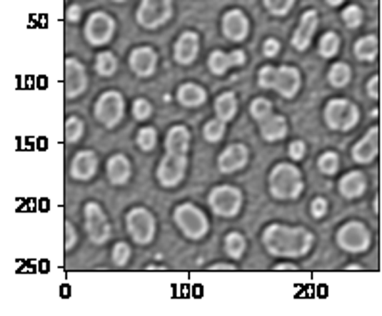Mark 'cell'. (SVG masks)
Segmentation results:
<instances>
[{"instance_id": "27", "label": "cell", "mask_w": 382, "mask_h": 316, "mask_svg": "<svg viewBox=\"0 0 382 316\" xmlns=\"http://www.w3.org/2000/svg\"><path fill=\"white\" fill-rule=\"evenodd\" d=\"M177 102L183 106V108H200L208 100V92L206 88L196 83H183L177 88Z\"/></svg>"}, {"instance_id": "3", "label": "cell", "mask_w": 382, "mask_h": 316, "mask_svg": "<svg viewBox=\"0 0 382 316\" xmlns=\"http://www.w3.org/2000/svg\"><path fill=\"white\" fill-rule=\"evenodd\" d=\"M173 220H175V226L183 232V236L192 240V242L202 240L210 230V220H208L206 213L191 201L179 203L173 209Z\"/></svg>"}, {"instance_id": "40", "label": "cell", "mask_w": 382, "mask_h": 316, "mask_svg": "<svg viewBox=\"0 0 382 316\" xmlns=\"http://www.w3.org/2000/svg\"><path fill=\"white\" fill-rule=\"evenodd\" d=\"M296 4V0H263V8L275 18H284L288 16L292 6Z\"/></svg>"}, {"instance_id": "12", "label": "cell", "mask_w": 382, "mask_h": 316, "mask_svg": "<svg viewBox=\"0 0 382 316\" xmlns=\"http://www.w3.org/2000/svg\"><path fill=\"white\" fill-rule=\"evenodd\" d=\"M186 167H189V156L166 152L156 167V178L164 188H175L185 180Z\"/></svg>"}, {"instance_id": "1", "label": "cell", "mask_w": 382, "mask_h": 316, "mask_svg": "<svg viewBox=\"0 0 382 316\" xmlns=\"http://www.w3.org/2000/svg\"><path fill=\"white\" fill-rule=\"evenodd\" d=\"M261 242L271 257L300 259L311 251L315 236L313 232L308 230L306 226H286L273 223L263 230Z\"/></svg>"}, {"instance_id": "22", "label": "cell", "mask_w": 382, "mask_h": 316, "mask_svg": "<svg viewBox=\"0 0 382 316\" xmlns=\"http://www.w3.org/2000/svg\"><path fill=\"white\" fill-rule=\"evenodd\" d=\"M378 156V127H371L351 148V159L358 165H369Z\"/></svg>"}, {"instance_id": "31", "label": "cell", "mask_w": 382, "mask_h": 316, "mask_svg": "<svg viewBox=\"0 0 382 316\" xmlns=\"http://www.w3.org/2000/svg\"><path fill=\"white\" fill-rule=\"evenodd\" d=\"M327 81L333 88H344L350 85L351 67L346 61H334L333 66L328 67Z\"/></svg>"}, {"instance_id": "11", "label": "cell", "mask_w": 382, "mask_h": 316, "mask_svg": "<svg viewBox=\"0 0 382 316\" xmlns=\"http://www.w3.org/2000/svg\"><path fill=\"white\" fill-rule=\"evenodd\" d=\"M83 217H85V232L89 240L94 245H102L111 238V226L108 215L96 201H86L83 207Z\"/></svg>"}, {"instance_id": "13", "label": "cell", "mask_w": 382, "mask_h": 316, "mask_svg": "<svg viewBox=\"0 0 382 316\" xmlns=\"http://www.w3.org/2000/svg\"><path fill=\"white\" fill-rule=\"evenodd\" d=\"M221 33L231 43H244L250 35V18L241 8H231L221 16Z\"/></svg>"}, {"instance_id": "5", "label": "cell", "mask_w": 382, "mask_h": 316, "mask_svg": "<svg viewBox=\"0 0 382 316\" xmlns=\"http://www.w3.org/2000/svg\"><path fill=\"white\" fill-rule=\"evenodd\" d=\"M242 203H244V195L242 190L233 186V184H219L213 186L208 194V205L217 217H236L241 213Z\"/></svg>"}, {"instance_id": "42", "label": "cell", "mask_w": 382, "mask_h": 316, "mask_svg": "<svg viewBox=\"0 0 382 316\" xmlns=\"http://www.w3.org/2000/svg\"><path fill=\"white\" fill-rule=\"evenodd\" d=\"M131 259V248L127 242H117L114 245V250H111V263L116 265V267L124 268Z\"/></svg>"}, {"instance_id": "4", "label": "cell", "mask_w": 382, "mask_h": 316, "mask_svg": "<svg viewBox=\"0 0 382 316\" xmlns=\"http://www.w3.org/2000/svg\"><path fill=\"white\" fill-rule=\"evenodd\" d=\"M325 117V125L331 131H340V133H348L359 123V108L358 103L350 102L346 98H333L328 100L323 111Z\"/></svg>"}, {"instance_id": "19", "label": "cell", "mask_w": 382, "mask_h": 316, "mask_svg": "<svg viewBox=\"0 0 382 316\" xmlns=\"http://www.w3.org/2000/svg\"><path fill=\"white\" fill-rule=\"evenodd\" d=\"M300 88H302L300 69L294 66H278L275 83H273V91L284 100H292V98H296Z\"/></svg>"}, {"instance_id": "26", "label": "cell", "mask_w": 382, "mask_h": 316, "mask_svg": "<svg viewBox=\"0 0 382 316\" xmlns=\"http://www.w3.org/2000/svg\"><path fill=\"white\" fill-rule=\"evenodd\" d=\"M259 134L266 142H278L288 134V123L286 117L271 113V116L259 123Z\"/></svg>"}, {"instance_id": "44", "label": "cell", "mask_w": 382, "mask_h": 316, "mask_svg": "<svg viewBox=\"0 0 382 316\" xmlns=\"http://www.w3.org/2000/svg\"><path fill=\"white\" fill-rule=\"evenodd\" d=\"M309 213H311V217H313V219H323V217L328 213L327 198H323V195H317V198H313V200H311V203H309Z\"/></svg>"}, {"instance_id": "51", "label": "cell", "mask_w": 382, "mask_h": 316, "mask_svg": "<svg viewBox=\"0 0 382 316\" xmlns=\"http://www.w3.org/2000/svg\"><path fill=\"white\" fill-rule=\"evenodd\" d=\"M275 270H298V265L292 261H283L275 265Z\"/></svg>"}, {"instance_id": "45", "label": "cell", "mask_w": 382, "mask_h": 316, "mask_svg": "<svg viewBox=\"0 0 382 316\" xmlns=\"http://www.w3.org/2000/svg\"><path fill=\"white\" fill-rule=\"evenodd\" d=\"M306 152H308V146L303 140H292L288 146V156L292 161H302L306 158Z\"/></svg>"}, {"instance_id": "41", "label": "cell", "mask_w": 382, "mask_h": 316, "mask_svg": "<svg viewBox=\"0 0 382 316\" xmlns=\"http://www.w3.org/2000/svg\"><path fill=\"white\" fill-rule=\"evenodd\" d=\"M131 113H133L136 121H146L154 113V108H152V103L146 98H136L133 106H131Z\"/></svg>"}, {"instance_id": "8", "label": "cell", "mask_w": 382, "mask_h": 316, "mask_svg": "<svg viewBox=\"0 0 382 316\" xmlns=\"http://www.w3.org/2000/svg\"><path fill=\"white\" fill-rule=\"evenodd\" d=\"M116 19L108 12L96 10L91 12L85 19V27H83V35L85 41L91 46H106L111 43V39L116 35Z\"/></svg>"}, {"instance_id": "39", "label": "cell", "mask_w": 382, "mask_h": 316, "mask_svg": "<svg viewBox=\"0 0 382 316\" xmlns=\"http://www.w3.org/2000/svg\"><path fill=\"white\" fill-rule=\"evenodd\" d=\"M342 21L348 29H359L361 24H363V10L358 6V4H350L342 10Z\"/></svg>"}, {"instance_id": "33", "label": "cell", "mask_w": 382, "mask_h": 316, "mask_svg": "<svg viewBox=\"0 0 382 316\" xmlns=\"http://www.w3.org/2000/svg\"><path fill=\"white\" fill-rule=\"evenodd\" d=\"M94 71L100 75V77H111V75L117 71V58L114 52L110 50H102L96 54V60H94Z\"/></svg>"}, {"instance_id": "18", "label": "cell", "mask_w": 382, "mask_h": 316, "mask_svg": "<svg viewBox=\"0 0 382 316\" xmlns=\"http://www.w3.org/2000/svg\"><path fill=\"white\" fill-rule=\"evenodd\" d=\"M250 150L246 144H228L219 156H217V169L221 175H233L236 170H242L248 165Z\"/></svg>"}, {"instance_id": "21", "label": "cell", "mask_w": 382, "mask_h": 316, "mask_svg": "<svg viewBox=\"0 0 382 316\" xmlns=\"http://www.w3.org/2000/svg\"><path fill=\"white\" fill-rule=\"evenodd\" d=\"M200 52V35L196 31H183L173 44V60L179 66H191Z\"/></svg>"}, {"instance_id": "29", "label": "cell", "mask_w": 382, "mask_h": 316, "mask_svg": "<svg viewBox=\"0 0 382 316\" xmlns=\"http://www.w3.org/2000/svg\"><path fill=\"white\" fill-rule=\"evenodd\" d=\"M353 56L359 61H375L378 56V37L376 35H365L353 43Z\"/></svg>"}, {"instance_id": "53", "label": "cell", "mask_w": 382, "mask_h": 316, "mask_svg": "<svg viewBox=\"0 0 382 316\" xmlns=\"http://www.w3.org/2000/svg\"><path fill=\"white\" fill-rule=\"evenodd\" d=\"M348 270H358V268H361V265H348Z\"/></svg>"}, {"instance_id": "38", "label": "cell", "mask_w": 382, "mask_h": 316, "mask_svg": "<svg viewBox=\"0 0 382 316\" xmlns=\"http://www.w3.org/2000/svg\"><path fill=\"white\" fill-rule=\"evenodd\" d=\"M271 113H273V103L269 102L267 98L263 96L253 98L252 103H250V116H252V119L261 123L263 119H267V117L271 116Z\"/></svg>"}, {"instance_id": "52", "label": "cell", "mask_w": 382, "mask_h": 316, "mask_svg": "<svg viewBox=\"0 0 382 316\" xmlns=\"http://www.w3.org/2000/svg\"><path fill=\"white\" fill-rule=\"evenodd\" d=\"M325 2H327V6L331 8H338L344 4V0H325Z\"/></svg>"}, {"instance_id": "10", "label": "cell", "mask_w": 382, "mask_h": 316, "mask_svg": "<svg viewBox=\"0 0 382 316\" xmlns=\"http://www.w3.org/2000/svg\"><path fill=\"white\" fill-rule=\"evenodd\" d=\"M125 113L124 94L117 91L102 92L94 102V117L106 128H116Z\"/></svg>"}, {"instance_id": "14", "label": "cell", "mask_w": 382, "mask_h": 316, "mask_svg": "<svg viewBox=\"0 0 382 316\" xmlns=\"http://www.w3.org/2000/svg\"><path fill=\"white\" fill-rule=\"evenodd\" d=\"M89 77H86L85 66L77 58H66L64 63V86H66V98L75 100L86 91Z\"/></svg>"}, {"instance_id": "30", "label": "cell", "mask_w": 382, "mask_h": 316, "mask_svg": "<svg viewBox=\"0 0 382 316\" xmlns=\"http://www.w3.org/2000/svg\"><path fill=\"white\" fill-rule=\"evenodd\" d=\"M223 250H225L228 259L238 261V259L246 253V238L236 230L228 232L227 236H225V240H223Z\"/></svg>"}, {"instance_id": "20", "label": "cell", "mask_w": 382, "mask_h": 316, "mask_svg": "<svg viewBox=\"0 0 382 316\" xmlns=\"http://www.w3.org/2000/svg\"><path fill=\"white\" fill-rule=\"evenodd\" d=\"M99 173V153L93 150H81L74 156L69 165V177L79 183L93 180Z\"/></svg>"}, {"instance_id": "15", "label": "cell", "mask_w": 382, "mask_h": 316, "mask_svg": "<svg viewBox=\"0 0 382 316\" xmlns=\"http://www.w3.org/2000/svg\"><path fill=\"white\" fill-rule=\"evenodd\" d=\"M317 27H319V14L313 8H309L302 14V18L298 21V27L292 33V39H290L292 49L298 50V52H306L311 46Z\"/></svg>"}, {"instance_id": "7", "label": "cell", "mask_w": 382, "mask_h": 316, "mask_svg": "<svg viewBox=\"0 0 382 316\" xmlns=\"http://www.w3.org/2000/svg\"><path fill=\"white\" fill-rule=\"evenodd\" d=\"M371 242V230L359 220H348L336 230V245L346 253H365Z\"/></svg>"}, {"instance_id": "25", "label": "cell", "mask_w": 382, "mask_h": 316, "mask_svg": "<svg viewBox=\"0 0 382 316\" xmlns=\"http://www.w3.org/2000/svg\"><path fill=\"white\" fill-rule=\"evenodd\" d=\"M191 131L185 125H173L166 133V140H164V148L166 152L171 153H183L189 156L191 150Z\"/></svg>"}, {"instance_id": "46", "label": "cell", "mask_w": 382, "mask_h": 316, "mask_svg": "<svg viewBox=\"0 0 382 316\" xmlns=\"http://www.w3.org/2000/svg\"><path fill=\"white\" fill-rule=\"evenodd\" d=\"M281 49H283V44H281L278 39L267 37L266 41H263V49H261V52H263L266 58H275V56L281 52Z\"/></svg>"}, {"instance_id": "36", "label": "cell", "mask_w": 382, "mask_h": 316, "mask_svg": "<svg viewBox=\"0 0 382 316\" xmlns=\"http://www.w3.org/2000/svg\"><path fill=\"white\" fill-rule=\"evenodd\" d=\"M317 169L325 175V177H333L340 169V158L336 152H323L317 158Z\"/></svg>"}, {"instance_id": "32", "label": "cell", "mask_w": 382, "mask_h": 316, "mask_svg": "<svg viewBox=\"0 0 382 316\" xmlns=\"http://www.w3.org/2000/svg\"><path fill=\"white\" fill-rule=\"evenodd\" d=\"M338 52H340L338 33H334V31L323 33L319 39V44H317V54H319L321 58H325V60H331V58H334Z\"/></svg>"}, {"instance_id": "2", "label": "cell", "mask_w": 382, "mask_h": 316, "mask_svg": "<svg viewBox=\"0 0 382 316\" xmlns=\"http://www.w3.org/2000/svg\"><path fill=\"white\" fill-rule=\"evenodd\" d=\"M267 188L273 200L288 201L298 200L303 192V178L302 170L292 163H277L269 170L267 177Z\"/></svg>"}, {"instance_id": "37", "label": "cell", "mask_w": 382, "mask_h": 316, "mask_svg": "<svg viewBox=\"0 0 382 316\" xmlns=\"http://www.w3.org/2000/svg\"><path fill=\"white\" fill-rule=\"evenodd\" d=\"M158 144V131L154 127H142L136 133V146L141 152H152Z\"/></svg>"}, {"instance_id": "43", "label": "cell", "mask_w": 382, "mask_h": 316, "mask_svg": "<svg viewBox=\"0 0 382 316\" xmlns=\"http://www.w3.org/2000/svg\"><path fill=\"white\" fill-rule=\"evenodd\" d=\"M275 75H277V67L275 66H261L258 71V86L259 88H267L273 91V83H275Z\"/></svg>"}, {"instance_id": "6", "label": "cell", "mask_w": 382, "mask_h": 316, "mask_svg": "<svg viewBox=\"0 0 382 316\" xmlns=\"http://www.w3.org/2000/svg\"><path fill=\"white\" fill-rule=\"evenodd\" d=\"M173 18V0H141L135 12L136 24L142 29L156 31Z\"/></svg>"}, {"instance_id": "16", "label": "cell", "mask_w": 382, "mask_h": 316, "mask_svg": "<svg viewBox=\"0 0 382 316\" xmlns=\"http://www.w3.org/2000/svg\"><path fill=\"white\" fill-rule=\"evenodd\" d=\"M129 69L136 77L141 79H149L156 73V67H158V52L152 46H135L129 52Z\"/></svg>"}, {"instance_id": "35", "label": "cell", "mask_w": 382, "mask_h": 316, "mask_svg": "<svg viewBox=\"0 0 382 316\" xmlns=\"http://www.w3.org/2000/svg\"><path fill=\"white\" fill-rule=\"evenodd\" d=\"M85 134V123L79 117H68L66 119V127H64V138L68 144H77Z\"/></svg>"}, {"instance_id": "23", "label": "cell", "mask_w": 382, "mask_h": 316, "mask_svg": "<svg viewBox=\"0 0 382 316\" xmlns=\"http://www.w3.org/2000/svg\"><path fill=\"white\" fill-rule=\"evenodd\" d=\"M131 173H133L131 161L125 153H114L106 161V175L114 186H124L129 183Z\"/></svg>"}, {"instance_id": "48", "label": "cell", "mask_w": 382, "mask_h": 316, "mask_svg": "<svg viewBox=\"0 0 382 316\" xmlns=\"http://www.w3.org/2000/svg\"><path fill=\"white\" fill-rule=\"evenodd\" d=\"M378 85H381V77H378V75H373L369 83H367V94H369L371 100H378V96H381Z\"/></svg>"}, {"instance_id": "24", "label": "cell", "mask_w": 382, "mask_h": 316, "mask_svg": "<svg viewBox=\"0 0 382 316\" xmlns=\"http://www.w3.org/2000/svg\"><path fill=\"white\" fill-rule=\"evenodd\" d=\"M367 190V177L361 170H350L338 180V192L344 200H358Z\"/></svg>"}, {"instance_id": "28", "label": "cell", "mask_w": 382, "mask_h": 316, "mask_svg": "<svg viewBox=\"0 0 382 316\" xmlns=\"http://www.w3.org/2000/svg\"><path fill=\"white\" fill-rule=\"evenodd\" d=\"M213 111H216L217 119L228 123L233 121L236 113H238V100H236V94L231 91L221 92L219 96L216 98L213 102Z\"/></svg>"}, {"instance_id": "17", "label": "cell", "mask_w": 382, "mask_h": 316, "mask_svg": "<svg viewBox=\"0 0 382 316\" xmlns=\"http://www.w3.org/2000/svg\"><path fill=\"white\" fill-rule=\"evenodd\" d=\"M244 63H246V52L241 49L231 50V52L217 49L211 50L210 56H208V69H210V73L216 75V77H223V75H227L228 69L242 67Z\"/></svg>"}, {"instance_id": "9", "label": "cell", "mask_w": 382, "mask_h": 316, "mask_svg": "<svg viewBox=\"0 0 382 316\" xmlns=\"http://www.w3.org/2000/svg\"><path fill=\"white\" fill-rule=\"evenodd\" d=\"M125 226L131 240L139 245H149L156 236V217L146 207H133L125 215Z\"/></svg>"}, {"instance_id": "47", "label": "cell", "mask_w": 382, "mask_h": 316, "mask_svg": "<svg viewBox=\"0 0 382 316\" xmlns=\"http://www.w3.org/2000/svg\"><path fill=\"white\" fill-rule=\"evenodd\" d=\"M64 234H66V251H71L77 243V230L69 220H66V225H64Z\"/></svg>"}, {"instance_id": "49", "label": "cell", "mask_w": 382, "mask_h": 316, "mask_svg": "<svg viewBox=\"0 0 382 316\" xmlns=\"http://www.w3.org/2000/svg\"><path fill=\"white\" fill-rule=\"evenodd\" d=\"M81 18H83V8L79 4H71L68 8V12H66V19H68L69 24H79Z\"/></svg>"}, {"instance_id": "50", "label": "cell", "mask_w": 382, "mask_h": 316, "mask_svg": "<svg viewBox=\"0 0 382 316\" xmlns=\"http://www.w3.org/2000/svg\"><path fill=\"white\" fill-rule=\"evenodd\" d=\"M210 270H236V263H227V261L213 263L210 267Z\"/></svg>"}, {"instance_id": "54", "label": "cell", "mask_w": 382, "mask_h": 316, "mask_svg": "<svg viewBox=\"0 0 382 316\" xmlns=\"http://www.w3.org/2000/svg\"><path fill=\"white\" fill-rule=\"evenodd\" d=\"M111 2H117V4H121V2H125V0H111Z\"/></svg>"}, {"instance_id": "34", "label": "cell", "mask_w": 382, "mask_h": 316, "mask_svg": "<svg viewBox=\"0 0 382 316\" xmlns=\"http://www.w3.org/2000/svg\"><path fill=\"white\" fill-rule=\"evenodd\" d=\"M227 133V123L221 121V119H210V121L206 123L202 128V136L206 142H210V144H217V142H221L223 136Z\"/></svg>"}]
</instances>
